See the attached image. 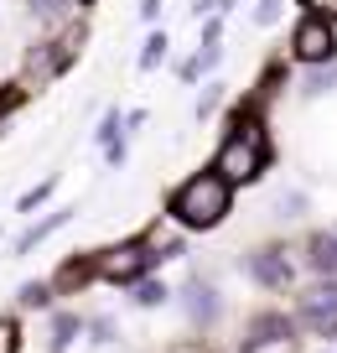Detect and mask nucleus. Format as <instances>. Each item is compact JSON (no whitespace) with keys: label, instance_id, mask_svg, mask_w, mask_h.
Segmentation results:
<instances>
[{"label":"nucleus","instance_id":"nucleus-12","mask_svg":"<svg viewBox=\"0 0 337 353\" xmlns=\"http://www.w3.org/2000/svg\"><path fill=\"white\" fill-rule=\"evenodd\" d=\"M332 78H337V68H332V63H316V73L306 78V88H301V94H312V99H322L327 88H332Z\"/></svg>","mask_w":337,"mask_h":353},{"label":"nucleus","instance_id":"nucleus-9","mask_svg":"<svg viewBox=\"0 0 337 353\" xmlns=\"http://www.w3.org/2000/svg\"><path fill=\"white\" fill-rule=\"evenodd\" d=\"M187 312H192L197 322H213V317H218L213 286H203V281H192V286H187Z\"/></svg>","mask_w":337,"mask_h":353},{"label":"nucleus","instance_id":"nucleus-15","mask_svg":"<svg viewBox=\"0 0 337 353\" xmlns=\"http://www.w3.org/2000/svg\"><path fill=\"white\" fill-rule=\"evenodd\" d=\"M73 332H78V317H68V312H63V317L52 322V348H68V343H73Z\"/></svg>","mask_w":337,"mask_h":353},{"label":"nucleus","instance_id":"nucleus-7","mask_svg":"<svg viewBox=\"0 0 337 353\" xmlns=\"http://www.w3.org/2000/svg\"><path fill=\"white\" fill-rule=\"evenodd\" d=\"M249 276L260 281V286L280 291V286H291L296 265H291V254H285L280 244H270V250H254V254H249Z\"/></svg>","mask_w":337,"mask_h":353},{"label":"nucleus","instance_id":"nucleus-8","mask_svg":"<svg viewBox=\"0 0 337 353\" xmlns=\"http://www.w3.org/2000/svg\"><path fill=\"white\" fill-rule=\"evenodd\" d=\"M306 265L316 276H337V229H316L306 239Z\"/></svg>","mask_w":337,"mask_h":353},{"label":"nucleus","instance_id":"nucleus-14","mask_svg":"<svg viewBox=\"0 0 337 353\" xmlns=\"http://www.w3.org/2000/svg\"><path fill=\"white\" fill-rule=\"evenodd\" d=\"M135 301H141V307H161L166 286H161V281H141V286H135Z\"/></svg>","mask_w":337,"mask_h":353},{"label":"nucleus","instance_id":"nucleus-16","mask_svg":"<svg viewBox=\"0 0 337 353\" xmlns=\"http://www.w3.org/2000/svg\"><path fill=\"white\" fill-rule=\"evenodd\" d=\"M16 348H21V327L11 317H0V353H16Z\"/></svg>","mask_w":337,"mask_h":353},{"label":"nucleus","instance_id":"nucleus-5","mask_svg":"<svg viewBox=\"0 0 337 353\" xmlns=\"http://www.w3.org/2000/svg\"><path fill=\"white\" fill-rule=\"evenodd\" d=\"M291 52H296V63H306V68L332 63V57H337V32H332V21H327V16H316V11H306L301 21H296V32H291Z\"/></svg>","mask_w":337,"mask_h":353},{"label":"nucleus","instance_id":"nucleus-10","mask_svg":"<svg viewBox=\"0 0 337 353\" xmlns=\"http://www.w3.org/2000/svg\"><path fill=\"white\" fill-rule=\"evenodd\" d=\"M26 11H32V21H42V26H63L68 11H73V0H26Z\"/></svg>","mask_w":337,"mask_h":353},{"label":"nucleus","instance_id":"nucleus-17","mask_svg":"<svg viewBox=\"0 0 337 353\" xmlns=\"http://www.w3.org/2000/svg\"><path fill=\"white\" fill-rule=\"evenodd\" d=\"M166 57V37H151V42H145V52H141V68H156Z\"/></svg>","mask_w":337,"mask_h":353},{"label":"nucleus","instance_id":"nucleus-13","mask_svg":"<svg viewBox=\"0 0 337 353\" xmlns=\"http://www.w3.org/2000/svg\"><path fill=\"white\" fill-rule=\"evenodd\" d=\"M21 104H26V88H21V83H6V88H0V125L11 120Z\"/></svg>","mask_w":337,"mask_h":353},{"label":"nucleus","instance_id":"nucleus-20","mask_svg":"<svg viewBox=\"0 0 337 353\" xmlns=\"http://www.w3.org/2000/svg\"><path fill=\"white\" fill-rule=\"evenodd\" d=\"M306 6H312L316 16H332V11H337V0H306Z\"/></svg>","mask_w":337,"mask_h":353},{"label":"nucleus","instance_id":"nucleus-11","mask_svg":"<svg viewBox=\"0 0 337 353\" xmlns=\"http://www.w3.org/2000/svg\"><path fill=\"white\" fill-rule=\"evenodd\" d=\"M63 223H68V208H63V213H52V219H42V223H37V229H26L21 239H16V250L26 254V250H32L37 239H47V234H52V229H63Z\"/></svg>","mask_w":337,"mask_h":353},{"label":"nucleus","instance_id":"nucleus-2","mask_svg":"<svg viewBox=\"0 0 337 353\" xmlns=\"http://www.w3.org/2000/svg\"><path fill=\"white\" fill-rule=\"evenodd\" d=\"M265 161H270V141H265V130L249 120V114H239L234 130L223 135V145H218L213 172H223L234 188H239V182H254V176L265 172Z\"/></svg>","mask_w":337,"mask_h":353},{"label":"nucleus","instance_id":"nucleus-21","mask_svg":"<svg viewBox=\"0 0 337 353\" xmlns=\"http://www.w3.org/2000/svg\"><path fill=\"white\" fill-rule=\"evenodd\" d=\"M172 353H213V348H203V343H176Z\"/></svg>","mask_w":337,"mask_h":353},{"label":"nucleus","instance_id":"nucleus-4","mask_svg":"<svg viewBox=\"0 0 337 353\" xmlns=\"http://www.w3.org/2000/svg\"><path fill=\"white\" fill-rule=\"evenodd\" d=\"M296 317H301V327L312 338H337V281L327 276L316 286H306L296 296Z\"/></svg>","mask_w":337,"mask_h":353},{"label":"nucleus","instance_id":"nucleus-19","mask_svg":"<svg viewBox=\"0 0 337 353\" xmlns=\"http://www.w3.org/2000/svg\"><path fill=\"white\" fill-rule=\"evenodd\" d=\"M275 16H280V0H260V6H254V21L260 26H270Z\"/></svg>","mask_w":337,"mask_h":353},{"label":"nucleus","instance_id":"nucleus-3","mask_svg":"<svg viewBox=\"0 0 337 353\" xmlns=\"http://www.w3.org/2000/svg\"><path fill=\"white\" fill-rule=\"evenodd\" d=\"M156 260H161V254H156L145 239H125V244H114V250H104V254H99V260H94V270H99L104 281H114V286H130V281H141Z\"/></svg>","mask_w":337,"mask_h":353},{"label":"nucleus","instance_id":"nucleus-22","mask_svg":"<svg viewBox=\"0 0 337 353\" xmlns=\"http://www.w3.org/2000/svg\"><path fill=\"white\" fill-rule=\"evenodd\" d=\"M156 11H161V0H145V6H141V16H145V21H151Z\"/></svg>","mask_w":337,"mask_h":353},{"label":"nucleus","instance_id":"nucleus-18","mask_svg":"<svg viewBox=\"0 0 337 353\" xmlns=\"http://www.w3.org/2000/svg\"><path fill=\"white\" fill-rule=\"evenodd\" d=\"M21 301H26V307H47V286H42V281L21 286Z\"/></svg>","mask_w":337,"mask_h":353},{"label":"nucleus","instance_id":"nucleus-1","mask_svg":"<svg viewBox=\"0 0 337 353\" xmlns=\"http://www.w3.org/2000/svg\"><path fill=\"white\" fill-rule=\"evenodd\" d=\"M229 208H234V182L223 172H213V166L187 176L182 188L172 192V219L182 229H218L229 219Z\"/></svg>","mask_w":337,"mask_h":353},{"label":"nucleus","instance_id":"nucleus-6","mask_svg":"<svg viewBox=\"0 0 337 353\" xmlns=\"http://www.w3.org/2000/svg\"><path fill=\"white\" fill-rule=\"evenodd\" d=\"M244 353H296V327L275 312L249 322V338H244Z\"/></svg>","mask_w":337,"mask_h":353}]
</instances>
